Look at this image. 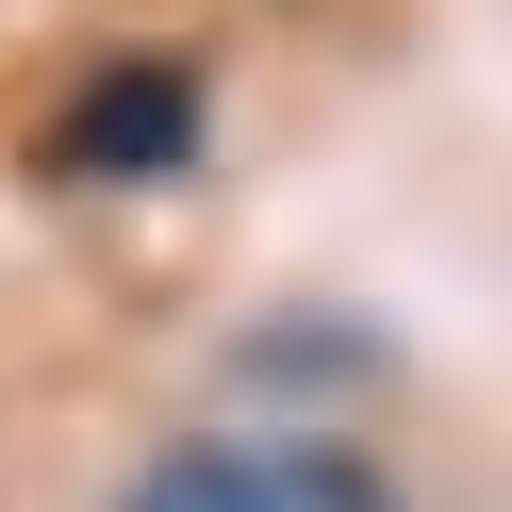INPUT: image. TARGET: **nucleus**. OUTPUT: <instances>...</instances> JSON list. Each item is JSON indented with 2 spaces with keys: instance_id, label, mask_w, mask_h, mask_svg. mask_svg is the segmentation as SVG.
<instances>
[{
  "instance_id": "f257e3e1",
  "label": "nucleus",
  "mask_w": 512,
  "mask_h": 512,
  "mask_svg": "<svg viewBox=\"0 0 512 512\" xmlns=\"http://www.w3.org/2000/svg\"><path fill=\"white\" fill-rule=\"evenodd\" d=\"M199 133H215V67H199V50H100V67L50 100V149H34V166L133 199V182H182V166H199Z\"/></svg>"
},
{
  "instance_id": "f03ea898",
  "label": "nucleus",
  "mask_w": 512,
  "mask_h": 512,
  "mask_svg": "<svg viewBox=\"0 0 512 512\" xmlns=\"http://www.w3.org/2000/svg\"><path fill=\"white\" fill-rule=\"evenodd\" d=\"M116 512H397V479L347 430H265V446H166V463H133Z\"/></svg>"
}]
</instances>
